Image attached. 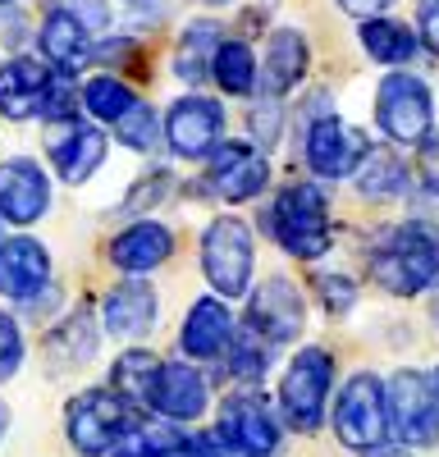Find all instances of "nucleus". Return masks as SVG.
<instances>
[{"label":"nucleus","mask_w":439,"mask_h":457,"mask_svg":"<svg viewBox=\"0 0 439 457\" xmlns=\"http://www.w3.org/2000/svg\"><path fill=\"white\" fill-rule=\"evenodd\" d=\"M361 46L371 60L380 64H408L417 55V32L408 23H398V19H366L361 23Z\"/></svg>","instance_id":"obj_26"},{"label":"nucleus","mask_w":439,"mask_h":457,"mask_svg":"<svg viewBox=\"0 0 439 457\" xmlns=\"http://www.w3.org/2000/svg\"><path fill=\"white\" fill-rule=\"evenodd\" d=\"M64 426H69V444L83 457H105L137 426V407L128 398H120L115 389H87L69 403Z\"/></svg>","instance_id":"obj_3"},{"label":"nucleus","mask_w":439,"mask_h":457,"mask_svg":"<svg viewBox=\"0 0 439 457\" xmlns=\"http://www.w3.org/2000/svg\"><path fill=\"white\" fill-rule=\"evenodd\" d=\"M51 284V256L37 238H10L0 243V293L14 302H32Z\"/></svg>","instance_id":"obj_19"},{"label":"nucleus","mask_w":439,"mask_h":457,"mask_svg":"<svg viewBox=\"0 0 439 457\" xmlns=\"http://www.w3.org/2000/svg\"><path fill=\"white\" fill-rule=\"evenodd\" d=\"M307 64H311V51H307V37L298 28H279L270 32V46H266V64H261V83L266 92L279 101L284 92H293L302 79H307Z\"/></svg>","instance_id":"obj_22"},{"label":"nucleus","mask_w":439,"mask_h":457,"mask_svg":"<svg viewBox=\"0 0 439 457\" xmlns=\"http://www.w3.org/2000/svg\"><path fill=\"white\" fill-rule=\"evenodd\" d=\"M0 64H5V60H0Z\"/></svg>","instance_id":"obj_48"},{"label":"nucleus","mask_w":439,"mask_h":457,"mask_svg":"<svg viewBox=\"0 0 439 457\" xmlns=\"http://www.w3.org/2000/svg\"><path fill=\"white\" fill-rule=\"evenodd\" d=\"M206 375L188 361H165L156 385H152V398H146V407H152L161 421L170 426H183V421H197V416L206 411Z\"/></svg>","instance_id":"obj_14"},{"label":"nucleus","mask_w":439,"mask_h":457,"mask_svg":"<svg viewBox=\"0 0 439 457\" xmlns=\"http://www.w3.org/2000/svg\"><path fill=\"white\" fill-rule=\"evenodd\" d=\"M252 265H256L252 228L234 215L211 220L202 234V270H206L211 288L225 297H243L252 288Z\"/></svg>","instance_id":"obj_4"},{"label":"nucleus","mask_w":439,"mask_h":457,"mask_svg":"<svg viewBox=\"0 0 439 457\" xmlns=\"http://www.w3.org/2000/svg\"><path fill=\"white\" fill-rule=\"evenodd\" d=\"M435 320H439V302H435Z\"/></svg>","instance_id":"obj_46"},{"label":"nucleus","mask_w":439,"mask_h":457,"mask_svg":"<svg viewBox=\"0 0 439 457\" xmlns=\"http://www.w3.org/2000/svg\"><path fill=\"white\" fill-rule=\"evenodd\" d=\"M229 366L238 379H261L270 370V343H261L252 329H243L234 343H229Z\"/></svg>","instance_id":"obj_31"},{"label":"nucleus","mask_w":439,"mask_h":457,"mask_svg":"<svg viewBox=\"0 0 439 457\" xmlns=\"http://www.w3.org/2000/svg\"><path fill=\"white\" fill-rule=\"evenodd\" d=\"M206 5H229V0H206Z\"/></svg>","instance_id":"obj_45"},{"label":"nucleus","mask_w":439,"mask_h":457,"mask_svg":"<svg viewBox=\"0 0 439 457\" xmlns=\"http://www.w3.org/2000/svg\"><path fill=\"white\" fill-rule=\"evenodd\" d=\"M393 0H339V10H348L352 19H380Z\"/></svg>","instance_id":"obj_40"},{"label":"nucleus","mask_w":439,"mask_h":457,"mask_svg":"<svg viewBox=\"0 0 439 457\" xmlns=\"http://www.w3.org/2000/svg\"><path fill=\"white\" fill-rule=\"evenodd\" d=\"M252 129L261 133L266 142H275V101H270V105H256V114H252Z\"/></svg>","instance_id":"obj_41"},{"label":"nucleus","mask_w":439,"mask_h":457,"mask_svg":"<svg viewBox=\"0 0 439 457\" xmlns=\"http://www.w3.org/2000/svg\"><path fill=\"white\" fill-rule=\"evenodd\" d=\"M417 23H421V42H426V46L439 55V0H421Z\"/></svg>","instance_id":"obj_37"},{"label":"nucleus","mask_w":439,"mask_h":457,"mask_svg":"<svg viewBox=\"0 0 439 457\" xmlns=\"http://www.w3.org/2000/svg\"><path fill=\"white\" fill-rule=\"evenodd\" d=\"M430 385H435V398H439V370H435V379H430Z\"/></svg>","instance_id":"obj_44"},{"label":"nucleus","mask_w":439,"mask_h":457,"mask_svg":"<svg viewBox=\"0 0 439 457\" xmlns=\"http://www.w3.org/2000/svg\"><path fill=\"white\" fill-rule=\"evenodd\" d=\"M302 325H307V307H302V293L293 288L288 279H266L261 288L252 293V302H247V329L261 338V343H270V348H279V343H293L302 334Z\"/></svg>","instance_id":"obj_11"},{"label":"nucleus","mask_w":439,"mask_h":457,"mask_svg":"<svg viewBox=\"0 0 439 457\" xmlns=\"http://www.w3.org/2000/svg\"><path fill=\"white\" fill-rule=\"evenodd\" d=\"M128 5V14H142V19H156V10H161V0H124Z\"/></svg>","instance_id":"obj_42"},{"label":"nucleus","mask_w":439,"mask_h":457,"mask_svg":"<svg viewBox=\"0 0 439 457\" xmlns=\"http://www.w3.org/2000/svg\"><path fill=\"white\" fill-rule=\"evenodd\" d=\"M19 366H23V329L10 312H0V385L19 375Z\"/></svg>","instance_id":"obj_33"},{"label":"nucleus","mask_w":439,"mask_h":457,"mask_svg":"<svg viewBox=\"0 0 439 457\" xmlns=\"http://www.w3.org/2000/svg\"><path fill=\"white\" fill-rule=\"evenodd\" d=\"M357 187L366 197H402L408 193V165L393 151H366V161L357 165Z\"/></svg>","instance_id":"obj_28"},{"label":"nucleus","mask_w":439,"mask_h":457,"mask_svg":"<svg viewBox=\"0 0 439 457\" xmlns=\"http://www.w3.org/2000/svg\"><path fill=\"white\" fill-rule=\"evenodd\" d=\"M329 385H335V357H329L325 348H302L288 361V370L279 379V407H284L293 430H302V435L320 430Z\"/></svg>","instance_id":"obj_5"},{"label":"nucleus","mask_w":439,"mask_h":457,"mask_svg":"<svg viewBox=\"0 0 439 457\" xmlns=\"http://www.w3.org/2000/svg\"><path fill=\"white\" fill-rule=\"evenodd\" d=\"M51 79L55 73L32 60V55H14L10 64H0V114L5 120H37L46 105V92H51Z\"/></svg>","instance_id":"obj_18"},{"label":"nucleus","mask_w":439,"mask_h":457,"mask_svg":"<svg viewBox=\"0 0 439 457\" xmlns=\"http://www.w3.org/2000/svg\"><path fill=\"white\" fill-rule=\"evenodd\" d=\"M215 444H220V453H234V457H275L279 453V421L270 416V407L261 398L234 394L220 407Z\"/></svg>","instance_id":"obj_9"},{"label":"nucleus","mask_w":439,"mask_h":457,"mask_svg":"<svg viewBox=\"0 0 439 457\" xmlns=\"http://www.w3.org/2000/svg\"><path fill=\"white\" fill-rule=\"evenodd\" d=\"M270 234L275 243L298 256V261H316L329 247V211H325V193L311 183H293L275 197L270 206Z\"/></svg>","instance_id":"obj_2"},{"label":"nucleus","mask_w":439,"mask_h":457,"mask_svg":"<svg viewBox=\"0 0 439 457\" xmlns=\"http://www.w3.org/2000/svg\"><path fill=\"white\" fill-rule=\"evenodd\" d=\"M211 187L225 202H252L256 193H266L270 183V161L252 142H220L206 156Z\"/></svg>","instance_id":"obj_12"},{"label":"nucleus","mask_w":439,"mask_h":457,"mask_svg":"<svg viewBox=\"0 0 439 457\" xmlns=\"http://www.w3.org/2000/svg\"><path fill=\"white\" fill-rule=\"evenodd\" d=\"M105 334L110 338H142L146 329H152V320H156V293L146 288L142 279H128V284H120L115 293L105 297Z\"/></svg>","instance_id":"obj_23"},{"label":"nucleus","mask_w":439,"mask_h":457,"mask_svg":"<svg viewBox=\"0 0 439 457\" xmlns=\"http://www.w3.org/2000/svg\"><path fill=\"white\" fill-rule=\"evenodd\" d=\"M421 179H426L430 193L439 197V137H435V133L421 142Z\"/></svg>","instance_id":"obj_38"},{"label":"nucleus","mask_w":439,"mask_h":457,"mask_svg":"<svg viewBox=\"0 0 439 457\" xmlns=\"http://www.w3.org/2000/svg\"><path fill=\"white\" fill-rule=\"evenodd\" d=\"M46 146H51V165L64 183H87L105 161V133L96 124H79V120L51 129Z\"/></svg>","instance_id":"obj_16"},{"label":"nucleus","mask_w":439,"mask_h":457,"mask_svg":"<svg viewBox=\"0 0 439 457\" xmlns=\"http://www.w3.org/2000/svg\"><path fill=\"white\" fill-rule=\"evenodd\" d=\"M430 87L417 79V73H389L376 92V124L385 129L389 142H426L430 137Z\"/></svg>","instance_id":"obj_8"},{"label":"nucleus","mask_w":439,"mask_h":457,"mask_svg":"<svg viewBox=\"0 0 439 457\" xmlns=\"http://www.w3.org/2000/svg\"><path fill=\"white\" fill-rule=\"evenodd\" d=\"M115 129H120V142H124L128 151H152V146H156V137H161V120H156V110H152V105H142V101L124 114V120H120Z\"/></svg>","instance_id":"obj_32"},{"label":"nucleus","mask_w":439,"mask_h":457,"mask_svg":"<svg viewBox=\"0 0 439 457\" xmlns=\"http://www.w3.org/2000/svg\"><path fill=\"white\" fill-rule=\"evenodd\" d=\"M161 133L178 161H206L225 137V105L211 96H178L165 110Z\"/></svg>","instance_id":"obj_10"},{"label":"nucleus","mask_w":439,"mask_h":457,"mask_svg":"<svg viewBox=\"0 0 439 457\" xmlns=\"http://www.w3.org/2000/svg\"><path fill=\"white\" fill-rule=\"evenodd\" d=\"M0 435H5V407H0Z\"/></svg>","instance_id":"obj_43"},{"label":"nucleus","mask_w":439,"mask_h":457,"mask_svg":"<svg viewBox=\"0 0 439 457\" xmlns=\"http://www.w3.org/2000/svg\"><path fill=\"white\" fill-rule=\"evenodd\" d=\"M225 42V32H220V23L211 19H197L183 28L178 46H174V73L183 83H202L211 73V60H215V46Z\"/></svg>","instance_id":"obj_24"},{"label":"nucleus","mask_w":439,"mask_h":457,"mask_svg":"<svg viewBox=\"0 0 439 457\" xmlns=\"http://www.w3.org/2000/svg\"><path fill=\"white\" fill-rule=\"evenodd\" d=\"M96 353V325H92V316L87 312H79V316H69L55 334H51V361H87Z\"/></svg>","instance_id":"obj_30"},{"label":"nucleus","mask_w":439,"mask_h":457,"mask_svg":"<svg viewBox=\"0 0 439 457\" xmlns=\"http://www.w3.org/2000/svg\"><path fill=\"white\" fill-rule=\"evenodd\" d=\"M385 411L393 435L408 448H430L439 439V398L421 370H398L385 385Z\"/></svg>","instance_id":"obj_7"},{"label":"nucleus","mask_w":439,"mask_h":457,"mask_svg":"<svg viewBox=\"0 0 439 457\" xmlns=\"http://www.w3.org/2000/svg\"><path fill=\"white\" fill-rule=\"evenodd\" d=\"M170 187H174V179H170V174H146V179L133 187L128 206H133V211H142V206H156V202L170 193Z\"/></svg>","instance_id":"obj_35"},{"label":"nucleus","mask_w":439,"mask_h":457,"mask_svg":"<svg viewBox=\"0 0 439 457\" xmlns=\"http://www.w3.org/2000/svg\"><path fill=\"white\" fill-rule=\"evenodd\" d=\"M79 105L92 114L96 124H120L124 114L137 105L133 87L124 79H115V73H92V79L79 87Z\"/></svg>","instance_id":"obj_25"},{"label":"nucleus","mask_w":439,"mask_h":457,"mask_svg":"<svg viewBox=\"0 0 439 457\" xmlns=\"http://www.w3.org/2000/svg\"><path fill=\"white\" fill-rule=\"evenodd\" d=\"M161 457H225V453H220V444H215V439H206V435H197V439H183L178 448H170V453H161Z\"/></svg>","instance_id":"obj_39"},{"label":"nucleus","mask_w":439,"mask_h":457,"mask_svg":"<svg viewBox=\"0 0 439 457\" xmlns=\"http://www.w3.org/2000/svg\"><path fill=\"white\" fill-rule=\"evenodd\" d=\"M366 133L344 124L339 114H320V120L307 129V165L320 179H348L361 161H366Z\"/></svg>","instance_id":"obj_13"},{"label":"nucleus","mask_w":439,"mask_h":457,"mask_svg":"<svg viewBox=\"0 0 439 457\" xmlns=\"http://www.w3.org/2000/svg\"><path fill=\"white\" fill-rule=\"evenodd\" d=\"M371 275L393 297H417L439 279V243L421 224H393L371 252Z\"/></svg>","instance_id":"obj_1"},{"label":"nucleus","mask_w":439,"mask_h":457,"mask_svg":"<svg viewBox=\"0 0 439 457\" xmlns=\"http://www.w3.org/2000/svg\"><path fill=\"white\" fill-rule=\"evenodd\" d=\"M37 46H42V55L64 73H79V69H87L92 64V32L73 19L69 10H51L46 19H42V32H37Z\"/></svg>","instance_id":"obj_20"},{"label":"nucleus","mask_w":439,"mask_h":457,"mask_svg":"<svg viewBox=\"0 0 439 457\" xmlns=\"http://www.w3.org/2000/svg\"><path fill=\"white\" fill-rule=\"evenodd\" d=\"M69 14L79 19L87 32H105L110 28V5H105V0H73Z\"/></svg>","instance_id":"obj_36"},{"label":"nucleus","mask_w":439,"mask_h":457,"mask_svg":"<svg viewBox=\"0 0 439 457\" xmlns=\"http://www.w3.org/2000/svg\"><path fill=\"white\" fill-rule=\"evenodd\" d=\"M161 357L156 353H146V348H133L115 361V394L128 398L133 407H146V398H152V385H156V375H161Z\"/></svg>","instance_id":"obj_29"},{"label":"nucleus","mask_w":439,"mask_h":457,"mask_svg":"<svg viewBox=\"0 0 439 457\" xmlns=\"http://www.w3.org/2000/svg\"><path fill=\"white\" fill-rule=\"evenodd\" d=\"M234 343V316L225 302L215 297H202L197 307L188 312V320H183V353L197 357V361H215L225 357Z\"/></svg>","instance_id":"obj_21"},{"label":"nucleus","mask_w":439,"mask_h":457,"mask_svg":"<svg viewBox=\"0 0 439 457\" xmlns=\"http://www.w3.org/2000/svg\"><path fill=\"white\" fill-rule=\"evenodd\" d=\"M211 79L229 96H252L256 92V55L247 42H220L211 60Z\"/></svg>","instance_id":"obj_27"},{"label":"nucleus","mask_w":439,"mask_h":457,"mask_svg":"<svg viewBox=\"0 0 439 457\" xmlns=\"http://www.w3.org/2000/svg\"><path fill=\"white\" fill-rule=\"evenodd\" d=\"M316 284H320V297H325L329 312H348L352 302H357V284L344 279V275H320Z\"/></svg>","instance_id":"obj_34"},{"label":"nucleus","mask_w":439,"mask_h":457,"mask_svg":"<svg viewBox=\"0 0 439 457\" xmlns=\"http://www.w3.org/2000/svg\"><path fill=\"white\" fill-rule=\"evenodd\" d=\"M170 256H174V234L156 220H133L128 228H120V234L110 238V261H115V270H124L128 279L161 270Z\"/></svg>","instance_id":"obj_15"},{"label":"nucleus","mask_w":439,"mask_h":457,"mask_svg":"<svg viewBox=\"0 0 439 457\" xmlns=\"http://www.w3.org/2000/svg\"><path fill=\"white\" fill-rule=\"evenodd\" d=\"M335 430L344 439V448H357L371 457L376 448H385L389 435V411H385V385L376 375H352L339 403H335Z\"/></svg>","instance_id":"obj_6"},{"label":"nucleus","mask_w":439,"mask_h":457,"mask_svg":"<svg viewBox=\"0 0 439 457\" xmlns=\"http://www.w3.org/2000/svg\"><path fill=\"white\" fill-rule=\"evenodd\" d=\"M0 5H14V0H0Z\"/></svg>","instance_id":"obj_47"},{"label":"nucleus","mask_w":439,"mask_h":457,"mask_svg":"<svg viewBox=\"0 0 439 457\" xmlns=\"http://www.w3.org/2000/svg\"><path fill=\"white\" fill-rule=\"evenodd\" d=\"M51 206V179L37 161H5L0 165V215L10 224H32Z\"/></svg>","instance_id":"obj_17"}]
</instances>
